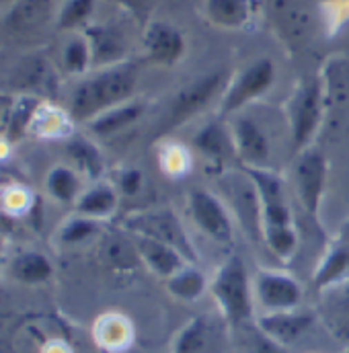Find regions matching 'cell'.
Segmentation results:
<instances>
[{
    "instance_id": "37",
    "label": "cell",
    "mask_w": 349,
    "mask_h": 353,
    "mask_svg": "<svg viewBox=\"0 0 349 353\" xmlns=\"http://www.w3.org/2000/svg\"><path fill=\"white\" fill-rule=\"evenodd\" d=\"M113 185L121 197H136L146 185V176L138 167H119L113 175Z\"/></svg>"
},
{
    "instance_id": "25",
    "label": "cell",
    "mask_w": 349,
    "mask_h": 353,
    "mask_svg": "<svg viewBox=\"0 0 349 353\" xmlns=\"http://www.w3.org/2000/svg\"><path fill=\"white\" fill-rule=\"evenodd\" d=\"M31 134L43 140H70L74 136V119L70 111L52 103H41L35 113Z\"/></svg>"
},
{
    "instance_id": "15",
    "label": "cell",
    "mask_w": 349,
    "mask_h": 353,
    "mask_svg": "<svg viewBox=\"0 0 349 353\" xmlns=\"http://www.w3.org/2000/svg\"><path fill=\"white\" fill-rule=\"evenodd\" d=\"M10 87L14 94H54L58 90V77L43 56H27L14 66Z\"/></svg>"
},
{
    "instance_id": "29",
    "label": "cell",
    "mask_w": 349,
    "mask_h": 353,
    "mask_svg": "<svg viewBox=\"0 0 349 353\" xmlns=\"http://www.w3.org/2000/svg\"><path fill=\"white\" fill-rule=\"evenodd\" d=\"M52 0H17L8 10L4 25L12 33H25L39 27L50 10Z\"/></svg>"
},
{
    "instance_id": "23",
    "label": "cell",
    "mask_w": 349,
    "mask_h": 353,
    "mask_svg": "<svg viewBox=\"0 0 349 353\" xmlns=\"http://www.w3.org/2000/svg\"><path fill=\"white\" fill-rule=\"evenodd\" d=\"M66 154H68V165L74 167L81 175L87 179L88 183L101 181L107 165H105V157L101 152V148L87 138V136H72L70 140H66Z\"/></svg>"
},
{
    "instance_id": "22",
    "label": "cell",
    "mask_w": 349,
    "mask_h": 353,
    "mask_svg": "<svg viewBox=\"0 0 349 353\" xmlns=\"http://www.w3.org/2000/svg\"><path fill=\"white\" fill-rule=\"evenodd\" d=\"M6 271L12 281L23 285H41L54 277V261L35 249H25L12 255L6 265Z\"/></svg>"
},
{
    "instance_id": "17",
    "label": "cell",
    "mask_w": 349,
    "mask_h": 353,
    "mask_svg": "<svg viewBox=\"0 0 349 353\" xmlns=\"http://www.w3.org/2000/svg\"><path fill=\"white\" fill-rule=\"evenodd\" d=\"M319 316L343 343H349V275L319 292Z\"/></svg>"
},
{
    "instance_id": "33",
    "label": "cell",
    "mask_w": 349,
    "mask_h": 353,
    "mask_svg": "<svg viewBox=\"0 0 349 353\" xmlns=\"http://www.w3.org/2000/svg\"><path fill=\"white\" fill-rule=\"evenodd\" d=\"M159 167H161L163 175L171 176V179H181V176H185L191 171L193 154L183 144L165 142L159 148Z\"/></svg>"
},
{
    "instance_id": "7",
    "label": "cell",
    "mask_w": 349,
    "mask_h": 353,
    "mask_svg": "<svg viewBox=\"0 0 349 353\" xmlns=\"http://www.w3.org/2000/svg\"><path fill=\"white\" fill-rule=\"evenodd\" d=\"M187 214L195 228L212 243L222 247L235 245V224L230 210L210 189L195 187L187 193Z\"/></svg>"
},
{
    "instance_id": "4",
    "label": "cell",
    "mask_w": 349,
    "mask_h": 353,
    "mask_svg": "<svg viewBox=\"0 0 349 353\" xmlns=\"http://www.w3.org/2000/svg\"><path fill=\"white\" fill-rule=\"evenodd\" d=\"M327 107L325 83L319 77L302 79L288 101V125H290V144L294 154L310 148Z\"/></svg>"
},
{
    "instance_id": "18",
    "label": "cell",
    "mask_w": 349,
    "mask_h": 353,
    "mask_svg": "<svg viewBox=\"0 0 349 353\" xmlns=\"http://www.w3.org/2000/svg\"><path fill=\"white\" fill-rule=\"evenodd\" d=\"M144 50L150 62L173 66L185 54V37L171 23H150L144 31Z\"/></svg>"
},
{
    "instance_id": "3",
    "label": "cell",
    "mask_w": 349,
    "mask_h": 353,
    "mask_svg": "<svg viewBox=\"0 0 349 353\" xmlns=\"http://www.w3.org/2000/svg\"><path fill=\"white\" fill-rule=\"evenodd\" d=\"M210 294L228 327L241 329L255 321L257 304L253 294V275L239 255H228L218 265L210 279Z\"/></svg>"
},
{
    "instance_id": "36",
    "label": "cell",
    "mask_w": 349,
    "mask_h": 353,
    "mask_svg": "<svg viewBox=\"0 0 349 353\" xmlns=\"http://www.w3.org/2000/svg\"><path fill=\"white\" fill-rule=\"evenodd\" d=\"M97 0H66L58 12V27L60 29H79L87 25Z\"/></svg>"
},
{
    "instance_id": "31",
    "label": "cell",
    "mask_w": 349,
    "mask_h": 353,
    "mask_svg": "<svg viewBox=\"0 0 349 353\" xmlns=\"http://www.w3.org/2000/svg\"><path fill=\"white\" fill-rule=\"evenodd\" d=\"M212 339V327L206 316L191 319L174 335L171 353H208Z\"/></svg>"
},
{
    "instance_id": "27",
    "label": "cell",
    "mask_w": 349,
    "mask_h": 353,
    "mask_svg": "<svg viewBox=\"0 0 349 353\" xmlns=\"http://www.w3.org/2000/svg\"><path fill=\"white\" fill-rule=\"evenodd\" d=\"M144 113V105L140 101H128L123 105H117L105 113H101L99 117H94L92 121H88V130L97 136H115L123 130H128L132 123H136Z\"/></svg>"
},
{
    "instance_id": "19",
    "label": "cell",
    "mask_w": 349,
    "mask_h": 353,
    "mask_svg": "<svg viewBox=\"0 0 349 353\" xmlns=\"http://www.w3.org/2000/svg\"><path fill=\"white\" fill-rule=\"evenodd\" d=\"M134 325L121 312H105L92 325L94 345L105 353H123L134 345Z\"/></svg>"
},
{
    "instance_id": "11",
    "label": "cell",
    "mask_w": 349,
    "mask_h": 353,
    "mask_svg": "<svg viewBox=\"0 0 349 353\" xmlns=\"http://www.w3.org/2000/svg\"><path fill=\"white\" fill-rule=\"evenodd\" d=\"M191 146H193V150H197L199 157H203L214 167L226 169L228 165L239 163L230 123L226 125L224 117H220V115H218V119H212L197 130Z\"/></svg>"
},
{
    "instance_id": "10",
    "label": "cell",
    "mask_w": 349,
    "mask_h": 353,
    "mask_svg": "<svg viewBox=\"0 0 349 353\" xmlns=\"http://www.w3.org/2000/svg\"><path fill=\"white\" fill-rule=\"evenodd\" d=\"M228 87V77L224 70H216L210 74H203L199 81H193L191 85L181 88L171 103L167 125L177 128L185 121L193 119L197 113H201L216 97L222 99L224 90Z\"/></svg>"
},
{
    "instance_id": "16",
    "label": "cell",
    "mask_w": 349,
    "mask_h": 353,
    "mask_svg": "<svg viewBox=\"0 0 349 353\" xmlns=\"http://www.w3.org/2000/svg\"><path fill=\"white\" fill-rule=\"evenodd\" d=\"M43 101L33 94H4L2 99V140L14 144L31 134L35 113Z\"/></svg>"
},
{
    "instance_id": "26",
    "label": "cell",
    "mask_w": 349,
    "mask_h": 353,
    "mask_svg": "<svg viewBox=\"0 0 349 353\" xmlns=\"http://www.w3.org/2000/svg\"><path fill=\"white\" fill-rule=\"evenodd\" d=\"M85 37L88 39L92 52V66L105 68L121 62L126 46H123V37L115 29L107 25H92L87 27Z\"/></svg>"
},
{
    "instance_id": "35",
    "label": "cell",
    "mask_w": 349,
    "mask_h": 353,
    "mask_svg": "<svg viewBox=\"0 0 349 353\" xmlns=\"http://www.w3.org/2000/svg\"><path fill=\"white\" fill-rule=\"evenodd\" d=\"M62 62H64V70L68 74H85L88 66H92V52H90L88 39L85 35L72 37L64 46Z\"/></svg>"
},
{
    "instance_id": "28",
    "label": "cell",
    "mask_w": 349,
    "mask_h": 353,
    "mask_svg": "<svg viewBox=\"0 0 349 353\" xmlns=\"http://www.w3.org/2000/svg\"><path fill=\"white\" fill-rule=\"evenodd\" d=\"M165 285H167V292L181 302H195L206 292H210V279L193 263L185 265L169 279H165Z\"/></svg>"
},
{
    "instance_id": "21",
    "label": "cell",
    "mask_w": 349,
    "mask_h": 353,
    "mask_svg": "<svg viewBox=\"0 0 349 353\" xmlns=\"http://www.w3.org/2000/svg\"><path fill=\"white\" fill-rule=\"evenodd\" d=\"M130 236L136 245V251L140 255L142 265H146L154 275H159L163 279H169L179 269L189 265V261L177 249L165 245V243H159V241L146 239V236H136V234H130Z\"/></svg>"
},
{
    "instance_id": "24",
    "label": "cell",
    "mask_w": 349,
    "mask_h": 353,
    "mask_svg": "<svg viewBox=\"0 0 349 353\" xmlns=\"http://www.w3.org/2000/svg\"><path fill=\"white\" fill-rule=\"evenodd\" d=\"M43 185H46L48 195L56 203L74 208L88 181L70 165H56L48 171Z\"/></svg>"
},
{
    "instance_id": "9",
    "label": "cell",
    "mask_w": 349,
    "mask_h": 353,
    "mask_svg": "<svg viewBox=\"0 0 349 353\" xmlns=\"http://www.w3.org/2000/svg\"><path fill=\"white\" fill-rule=\"evenodd\" d=\"M253 294L263 312L296 310L304 302L302 283L281 269H257L253 275Z\"/></svg>"
},
{
    "instance_id": "1",
    "label": "cell",
    "mask_w": 349,
    "mask_h": 353,
    "mask_svg": "<svg viewBox=\"0 0 349 353\" xmlns=\"http://www.w3.org/2000/svg\"><path fill=\"white\" fill-rule=\"evenodd\" d=\"M243 171L251 179L255 191L263 245L275 259L288 263L298 251V230L286 179L271 167Z\"/></svg>"
},
{
    "instance_id": "38",
    "label": "cell",
    "mask_w": 349,
    "mask_h": 353,
    "mask_svg": "<svg viewBox=\"0 0 349 353\" xmlns=\"http://www.w3.org/2000/svg\"><path fill=\"white\" fill-rule=\"evenodd\" d=\"M253 347H255V353H286V347H283V345H279V343H275L273 339H269L267 335H263L259 329L255 331Z\"/></svg>"
},
{
    "instance_id": "30",
    "label": "cell",
    "mask_w": 349,
    "mask_h": 353,
    "mask_svg": "<svg viewBox=\"0 0 349 353\" xmlns=\"http://www.w3.org/2000/svg\"><path fill=\"white\" fill-rule=\"evenodd\" d=\"M208 17L212 23L228 29H241L251 21V0H208Z\"/></svg>"
},
{
    "instance_id": "34",
    "label": "cell",
    "mask_w": 349,
    "mask_h": 353,
    "mask_svg": "<svg viewBox=\"0 0 349 353\" xmlns=\"http://www.w3.org/2000/svg\"><path fill=\"white\" fill-rule=\"evenodd\" d=\"M35 193L21 183H6L2 187V212L10 218H27L35 210Z\"/></svg>"
},
{
    "instance_id": "6",
    "label": "cell",
    "mask_w": 349,
    "mask_h": 353,
    "mask_svg": "<svg viewBox=\"0 0 349 353\" xmlns=\"http://www.w3.org/2000/svg\"><path fill=\"white\" fill-rule=\"evenodd\" d=\"M294 191L302 210L321 226V208L329 179V161L317 148H306L294 161Z\"/></svg>"
},
{
    "instance_id": "8",
    "label": "cell",
    "mask_w": 349,
    "mask_h": 353,
    "mask_svg": "<svg viewBox=\"0 0 349 353\" xmlns=\"http://www.w3.org/2000/svg\"><path fill=\"white\" fill-rule=\"evenodd\" d=\"M275 81V66L269 58H259L243 68L235 79L228 81V87L220 99V117H230L243 107L263 97Z\"/></svg>"
},
{
    "instance_id": "20",
    "label": "cell",
    "mask_w": 349,
    "mask_h": 353,
    "mask_svg": "<svg viewBox=\"0 0 349 353\" xmlns=\"http://www.w3.org/2000/svg\"><path fill=\"white\" fill-rule=\"evenodd\" d=\"M119 199H121V195H119L117 187L113 185V181L101 179V181L88 183L72 210H74V214L87 216L97 222H105L117 214Z\"/></svg>"
},
{
    "instance_id": "5",
    "label": "cell",
    "mask_w": 349,
    "mask_h": 353,
    "mask_svg": "<svg viewBox=\"0 0 349 353\" xmlns=\"http://www.w3.org/2000/svg\"><path fill=\"white\" fill-rule=\"evenodd\" d=\"M121 226H123V230L128 234L154 239L159 243H165V245L173 247L189 263L197 265V261H199L195 245L189 239L185 226L181 224L179 216L167 205L134 212L121 222Z\"/></svg>"
},
{
    "instance_id": "32",
    "label": "cell",
    "mask_w": 349,
    "mask_h": 353,
    "mask_svg": "<svg viewBox=\"0 0 349 353\" xmlns=\"http://www.w3.org/2000/svg\"><path fill=\"white\" fill-rule=\"evenodd\" d=\"M101 224L92 218L81 216V214H72L68 220H64V224L58 228V243L66 245V247H77V245H85L90 239H94L101 232Z\"/></svg>"
},
{
    "instance_id": "12",
    "label": "cell",
    "mask_w": 349,
    "mask_h": 353,
    "mask_svg": "<svg viewBox=\"0 0 349 353\" xmlns=\"http://www.w3.org/2000/svg\"><path fill=\"white\" fill-rule=\"evenodd\" d=\"M230 132H232L237 157H239V163L243 165V169L269 167V157H271L269 138L255 119L239 115L232 119Z\"/></svg>"
},
{
    "instance_id": "14",
    "label": "cell",
    "mask_w": 349,
    "mask_h": 353,
    "mask_svg": "<svg viewBox=\"0 0 349 353\" xmlns=\"http://www.w3.org/2000/svg\"><path fill=\"white\" fill-rule=\"evenodd\" d=\"M349 275V216L341 222L339 230L327 243L323 257L315 269L312 283L315 290L321 292Z\"/></svg>"
},
{
    "instance_id": "39",
    "label": "cell",
    "mask_w": 349,
    "mask_h": 353,
    "mask_svg": "<svg viewBox=\"0 0 349 353\" xmlns=\"http://www.w3.org/2000/svg\"><path fill=\"white\" fill-rule=\"evenodd\" d=\"M4 2H8V0H4ZM12 2H17V0H12Z\"/></svg>"
},
{
    "instance_id": "13",
    "label": "cell",
    "mask_w": 349,
    "mask_h": 353,
    "mask_svg": "<svg viewBox=\"0 0 349 353\" xmlns=\"http://www.w3.org/2000/svg\"><path fill=\"white\" fill-rule=\"evenodd\" d=\"M315 321H317L315 312L296 308V310H281V312H261L255 319V327L275 343L288 347L298 339H302L312 329Z\"/></svg>"
},
{
    "instance_id": "2",
    "label": "cell",
    "mask_w": 349,
    "mask_h": 353,
    "mask_svg": "<svg viewBox=\"0 0 349 353\" xmlns=\"http://www.w3.org/2000/svg\"><path fill=\"white\" fill-rule=\"evenodd\" d=\"M138 83V70L130 62L99 68L85 77L70 94V115L74 121H92L101 113L132 101Z\"/></svg>"
}]
</instances>
